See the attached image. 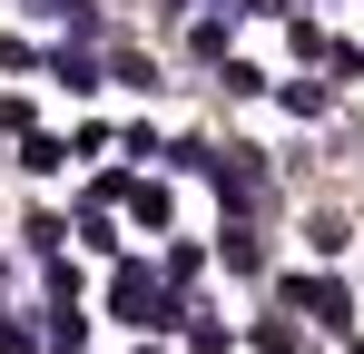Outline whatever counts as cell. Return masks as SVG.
I'll list each match as a JSON object with an SVG mask.
<instances>
[{
	"mask_svg": "<svg viewBox=\"0 0 364 354\" xmlns=\"http://www.w3.org/2000/svg\"><path fill=\"white\" fill-rule=\"evenodd\" d=\"M286 305H296V315H315V325H345V315H355V295L335 286V276H296V286H286Z\"/></svg>",
	"mask_w": 364,
	"mask_h": 354,
	"instance_id": "cell-2",
	"label": "cell"
},
{
	"mask_svg": "<svg viewBox=\"0 0 364 354\" xmlns=\"http://www.w3.org/2000/svg\"><path fill=\"white\" fill-rule=\"evenodd\" d=\"M109 315H119V325H138V335H168V325H187V305H178L168 286H148L138 266H119V286H109Z\"/></svg>",
	"mask_w": 364,
	"mask_h": 354,
	"instance_id": "cell-1",
	"label": "cell"
},
{
	"mask_svg": "<svg viewBox=\"0 0 364 354\" xmlns=\"http://www.w3.org/2000/svg\"><path fill=\"white\" fill-rule=\"evenodd\" d=\"M20 168H30V177H60V168H69V148H60V138H30V158H20Z\"/></svg>",
	"mask_w": 364,
	"mask_h": 354,
	"instance_id": "cell-7",
	"label": "cell"
},
{
	"mask_svg": "<svg viewBox=\"0 0 364 354\" xmlns=\"http://www.w3.org/2000/svg\"><path fill=\"white\" fill-rule=\"evenodd\" d=\"M217 256H227L237 276H256V266H266V246H256V236H246V227H227V246H217Z\"/></svg>",
	"mask_w": 364,
	"mask_h": 354,
	"instance_id": "cell-4",
	"label": "cell"
},
{
	"mask_svg": "<svg viewBox=\"0 0 364 354\" xmlns=\"http://www.w3.org/2000/svg\"><path fill=\"white\" fill-rule=\"evenodd\" d=\"M50 354H89V325H79V295L50 305Z\"/></svg>",
	"mask_w": 364,
	"mask_h": 354,
	"instance_id": "cell-3",
	"label": "cell"
},
{
	"mask_svg": "<svg viewBox=\"0 0 364 354\" xmlns=\"http://www.w3.org/2000/svg\"><path fill=\"white\" fill-rule=\"evenodd\" d=\"M256 354H305V335L286 325V315H266V325H256Z\"/></svg>",
	"mask_w": 364,
	"mask_h": 354,
	"instance_id": "cell-5",
	"label": "cell"
},
{
	"mask_svg": "<svg viewBox=\"0 0 364 354\" xmlns=\"http://www.w3.org/2000/svg\"><path fill=\"white\" fill-rule=\"evenodd\" d=\"M128 217L138 227H168V187H128Z\"/></svg>",
	"mask_w": 364,
	"mask_h": 354,
	"instance_id": "cell-6",
	"label": "cell"
}]
</instances>
